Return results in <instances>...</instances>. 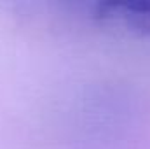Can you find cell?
I'll return each instance as SVG.
<instances>
[{"mask_svg":"<svg viewBox=\"0 0 150 149\" xmlns=\"http://www.w3.org/2000/svg\"><path fill=\"white\" fill-rule=\"evenodd\" d=\"M98 18L120 21L129 30L150 34V2H108L98 5Z\"/></svg>","mask_w":150,"mask_h":149,"instance_id":"obj_1","label":"cell"}]
</instances>
